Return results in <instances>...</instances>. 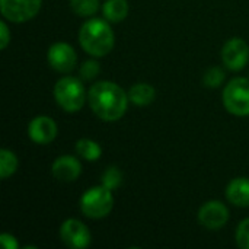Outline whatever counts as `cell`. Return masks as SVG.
I'll list each match as a JSON object with an SVG mask.
<instances>
[{
	"mask_svg": "<svg viewBox=\"0 0 249 249\" xmlns=\"http://www.w3.org/2000/svg\"><path fill=\"white\" fill-rule=\"evenodd\" d=\"M128 93L109 80L93 83L88 90V102L93 114L102 121H117L124 117L128 107Z\"/></svg>",
	"mask_w": 249,
	"mask_h": 249,
	"instance_id": "cell-1",
	"label": "cell"
},
{
	"mask_svg": "<svg viewBox=\"0 0 249 249\" xmlns=\"http://www.w3.org/2000/svg\"><path fill=\"white\" fill-rule=\"evenodd\" d=\"M79 42L89 55L105 57L115 45V35L107 19L90 18L80 26Z\"/></svg>",
	"mask_w": 249,
	"mask_h": 249,
	"instance_id": "cell-2",
	"label": "cell"
},
{
	"mask_svg": "<svg viewBox=\"0 0 249 249\" xmlns=\"http://www.w3.org/2000/svg\"><path fill=\"white\" fill-rule=\"evenodd\" d=\"M54 99L66 112L80 111L88 99L82 79L73 76H64L58 79L54 86Z\"/></svg>",
	"mask_w": 249,
	"mask_h": 249,
	"instance_id": "cell-3",
	"label": "cell"
},
{
	"mask_svg": "<svg viewBox=\"0 0 249 249\" xmlns=\"http://www.w3.org/2000/svg\"><path fill=\"white\" fill-rule=\"evenodd\" d=\"M114 209L112 191L104 187H92L80 197V210L89 219H104Z\"/></svg>",
	"mask_w": 249,
	"mask_h": 249,
	"instance_id": "cell-4",
	"label": "cell"
},
{
	"mask_svg": "<svg viewBox=\"0 0 249 249\" xmlns=\"http://www.w3.org/2000/svg\"><path fill=\"white\" fill-rule=\"evenodd\" d=\"M223 105L236 117L249 115V79L235 77L223 89Z\"/></svg>",
	"mask_w": 249,
	"mask_h": 249,
	"instance_id": "cell-5",
	"label": "cell"
},
{
	"mask_svg": "<svg viewBox=\"0 0 249 249\" xmlns=\"http://www.w3.org/2000/svg\"><path fill=\"white\" fill-rule=\"evenodd\" d=\"M41 9V0H0V10L6 20L22 23L31 20Z\"/></svg>",
	"mask_w": 249,
	"mask_h": 249,
	"instance_id": "cell-6",
	"label": "cell"
},
{
	"mask_svg": "<svg viewBox=\"0 0 249 249\" xmlns=\"http://www.w3.org/2000/svg\"><path fill=\"white\" fill-rule=\"evenodd\" d=\"M60 238L67 248L85 249L92 242L90 231L77 219H67L60 226Z\"/></svg>",
	"mask_w": 249,
	"mask_h": 249,
	"instance_id": "cell-7",
	"label": "cell"
},
{
	"mask_svg": "<svg viewBox=\"0 0 249 249\" xmlns=\"http://www.w3.org/2000/svg\"><path fill=\"white\" fill-rule=\"evenodd\" d=\"M222 61L231 71L242 70L249 61V45L245 39L239 36L228 39L222 48Z\"/></svg>",
	"mask_w": 249,
	"mask_h": 249,
	"instance_id": "cell-8",
	"label": "cell"
},
{
	"mask_svg": "<svg viewBox=\"0 0 249 249\" xmlns=\"http://www.w3.org/2000/svg\"><path fill=\"white\" fill-rule=\"evenodd\" d=\"M229 220L228 207L219 200H210L204 203L198 210V222L209 231L222 229Z\"/></svg>",
	"mask_w": 249,
	"mask_h": 249,
	"instance_id": "cell-9",
	"label": "cell"
},
{
	"mask_svg": "<svg viewBox=\"0 0 249 249\" xmlns=\"http://www.w3.org/2000/svg\"><path fill=\"white\" fill-rule=\"evenodd\" d=\"M50 66L58 73H70L77 63V54L74 48L67 42H55L47 53Z\"/></svg>",
	"mask_w": 249,
	"mask_h": 249,
	"instance_id": "cell-10",
	"label": "cell"
},
{
	"mask_svg": "<svg viewBox=\"0 0 249 249\" xmlns=\"http://www.w3.org/2000/svg\"><path fill=\"white\" fill-rule=\"evenodd\" d=\"M58 128L55 121L47 115H38L28 125V136L36 144H50L57 137Z\"/></svg>",
	"mask_w": 249,
	"mask_h": 249,
	"instance_id": "cell-11",
	"label": "cell"
},
{
	"mask_svg": "<svg viewBox=\"0 0 249 249\" xmlns=\"http://www.w3.org/2000/svg\"><path fill=\"white\" fill-rule=\"evenodd\" d=\"M51 174L55 179L61 182H73L82 174V163L74 156L63 155L53 162Z\"/></svg>",
	"mask_w": 249,
	"mask_h": 249,
	"instance_id": "cell-12",
	"label": "cell"
},
{
	"mask_svg": "<svg viewBox=\"0 0 249 249\" xmlns=\"http://www.w3.org/2000/svg\"><path fill=\"white\" fill-rule=\"evenodd\" d=\"M226 198L236 207H249V178H235L226 187Z\"/></svg>",
	"mask_w": 249,
	"mask_h": 249,
	"instance_id": "cell-13",
	"label": "cell"
},
{
	"mask_svg": "<svg viewBox=\"0 0 249 249\" xmlns=\"http://www.w3.org/2000/svg\"><path fill=\"white\" fill-rule=\"evenodd\" d=\"M156 90L149 83H134L128 90V99L136 107H147L155 101Z\"/></svg>",
	"mask_w": 249,
	"mask_h": 249,
	"instance_id": "cell-14",
	"label": "cell"
},
{
	"mask_svg": "<svg viewBox=\"0 0 249 249\" xmlns=\"http://www.w3.org/2000/svg\"><path fill=\"white\" fill-rule=\"evenodd\" d=\"M128 9L127 0H107L102 6V13L108 22L118 23L127 18Z\"/></svg>",
	"mask_w": 249,
	"mask_h": 249,
	"instance_id": "cell-15",
	"label": "cell"
},
{
	"mask_svg": "<svg viewBox=\"0 0 249 249\" xmlns=\"http://www.w3.org/2000/svg\"><path fill=\"white\" fill-rule=\"evenodd\" d=\"M74 149H76V153L88 162H95L102 156V147L90 139L77 140Z\"/></svg>",
	"mask_w": 249,
	"mask_h": 249,
	"instance_id": "cell-16",
	"label": "cell"
},
{
	"mask_svg": "<svg viewBox=\"0 0 249 249\" xmlns=\"http://www.w3.org/2000/svg\"><path fill=\"white\" fill-rule=\"evenodd\" d=\"M18 158L16 155L9 150V149H1L0 150V178L7 179L12 177L16 169H18Z\"/></svg>",
	"mask_w": 249,
	"mask_h": 249,
	"instance_id": "cell-17",
	"label": "cell"
},
{
	"mask_svg": "<svg viewBox=\"0 0 249 249\" xmlns=\"http://www.w3.org/2000/svg\"><path fill=\"white\" fill-rule=\"evenodd\" d=\"M99 0H70V9L80 18H90L99 10Z\"/></svg>",
	"mask_w": 249,
	"mask_h": 249,
	"instance_id": "cell-18",
	"label": "cell"
},
{
	"mask_svg": "<svg viewBox=\"0 0 249 249\" xmlns=\"http://www.w3.org/2000/svg\"><path fill=\"white\" fill-rule=\"evenodd\" d=\"M101 184L104 187H107L108 190L114 191L115 188H118L123 184V172L117 168V166H109L101 178Z\"/></svg>",
	"mask_w": 249,
	"mask_h": 249,
	"instance_id": "cell-19",
	"label": "cell"
},
{
	"mask_svg": "<svg viewBox=\"0 0 249 249\" xmlns=\"http://www.w3.org/2000/svg\"><path fill=\"white\" fill-rule=\"evenodd\" d=\"M225 80V71L220 67H210L206 70L204 76H203V83L206 88L210 89H216L219 88Z\"/></svg>",
	"mask_w": 249,
	"mask_h": 249,
	"instance_id": "cell-20",
	"label": "cell"
},
{
	"mask_svg": "<svg viewBox=\"0 0 249 249\" xmlns=\"http://www.w3.org/2000/svg\"><path fill=\"white\" fill-rule=\"evenodd\" d=\"M99 73H101V64L96 60H86L80 66V70H79L80 79L82 80H86V82L93 80L95 77L99 76Z\"/></svg>",
	"mask_w": 249,
	"mask_h": 249,
	"instance_id": "cell-21",
	"label": "cell"
},
{
	"mask_svg": "<svg viewBox=\"0 0 249 249\" xmlns=\"http://www.w3.org/2000/svg\"><path fill=\"white\" fill-rule=\"evenodd\" d=\"M236 242L239 248L249 249V217L239 223L236 229Z\"/></svg>",
	"mask_w": 249,
	"mask_h": 249,
	"instance_id": "cell-22",
	"label": "cell"
},
{
	"mask_svg": "<svg viewBox=\"0 0 249 249\" xmlns=\"http://www.w3.org/2000/svg\"><path fill=\"white\" fill-rule=\"evenodd\" d=\"M10 39H12V35H10L9 26L6 25V22H0V48L6 50Z\"/></svg>",
	"mask_w": 249,
	"mask_h": 249,
	"instance_id": "cell-23",
	"label": "cell"
},
{
	"mask_svg": "<svg viewBox=\"0 0 249 249\" xmlns=\"http://www.w3.org/2000/svg\"><path fill=\"white\" fill-rule=\"evenodd\" d=\"M0 245L4 249H18L19 244L12 233H1L0 235Z\"/></svg>",
	"mask_w": 249,
	"mask_h": 249,
	"instance_id": "cell-24",
	"label": "cell"
}]
</instances>
